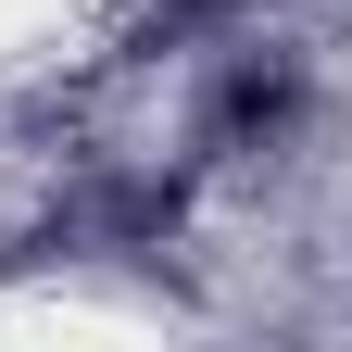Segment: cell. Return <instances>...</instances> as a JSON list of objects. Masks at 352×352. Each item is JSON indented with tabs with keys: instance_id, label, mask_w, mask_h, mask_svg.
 Returning a JSON list of instances; mask_svg holds the SVG:
<instances>
[{
	"instance_id": "1",
	"label": "cell",
	"mask_w": 352,
	"mask_h": 352,
	"mask_svg": "<svg viewBox=\"0 0 352 352\" xmlns=\"http://www.w3.org/2000/svg\"><path fill=\"white\" fill-rule=\"evenodd\" d=\"M176 13H214V0H176Z\"/></svg>"
}]
</instances>
